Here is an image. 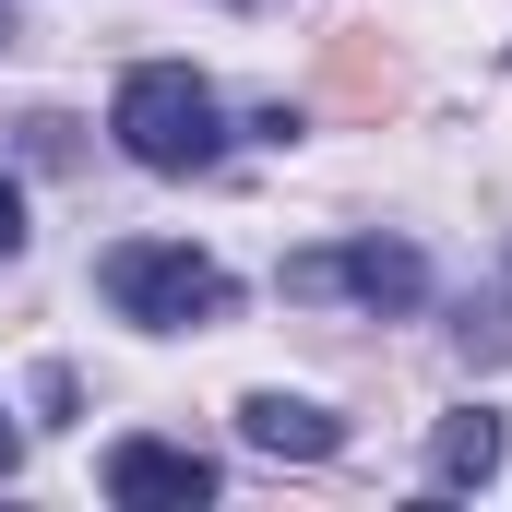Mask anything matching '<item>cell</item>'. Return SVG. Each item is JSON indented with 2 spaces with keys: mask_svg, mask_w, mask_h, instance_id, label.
Instances as JSON below:
<instances>
[{
  "mask_svg": "<svg viewBox=\"0 0 512 512\" xmlns=\"http://www.w3.org/2000/svg\"><path fill=\"white\" fill-rule=\"evenodd\" d=\"M131 167H155V179H191V167H215L227 155V108H215V84L203 72H179V60H143L120 84V108H108Z\"/></svg>",
  "mask_w": 512,
  "mask_h": 512,
  "instance_id": "obj_1",
  "label": "cell"
},
{
  "mask_svg": "<svg viewBox=\"0 0 512 512\" xmlns=\"http://www.w3.org/2000/svg\"><path fill=\"white\" fill-rule=\"evenodd\" d=\"M96 286H108V310L143 322V334H203V322H227V274L191 251V239H120V251L96 262Z\"/></svg>",
  "mask_w": 512,
  "mask_h": 512,
  "instance_id": "obj_2",
  "label": "cell"
},
{
  "mask_svg": "<svg viewBox=\"0 0 512 512\" xmlns=\"http://www.w3.org/2000/svg\"><path fill=\"white\" fill-rule=\"evenodd\" d=\"M286 298H370V310H417V298H429V262L405 251V239L298 251V262H286Z\"/></svg>",
  "mask_w": 512,
  "mask_h": 512,
  "instance_id": "obj_3",
  "label": "cell"
},
{
  "mask_svg": "<svg viewBox=\"0 0 512 512\" xmlns=\"http://www.w3.org/2000/svg\"><path fill=\"white\" fill-rule=\"evenodd\" d=\"M108 501H131V512H191V501H215V465H203L191 441H108Z\"/></svg>",
  "mask_w": 512,
  "mask_h": 512,
  "instance_id": "obj_4",
  "label": "cell"
},
{
  "mask_svg": "<svg viewBox=\"0 0 512 512\" xmlns=\"http://www.w3.org/2000/svg\"><path fill=\"white\" fill-rule=\"evenodd\" d=\"M239 441H251V453H298V465H322L346 429H334L322 405H298V393H251V405H239Z\"/></svg>",
  "mask_w": 512,
  "mask_h": 512,
  "instance_id": "obj_5",
  "label": "cell"
},
{
  "mask_svg": "<svg viewBox=\"0 0 512 512\" xmlns=\"http://www.w3.org/2000/svg\"><path fill=\"white\" fill-rule=\"evenodd\" d=\"M429 477H441V489H489V477H501V417H489V405L441 417V441H429Z\"/></svg>",
  "mask_w": 512,
  "mask_h": 512,
  "instance_id": "obj_6",
  "label": "cell"
},
{
  "mask_svg": "<svg viewBox=\"0 0 512 512\" xmlns=\"http://www.w3.org/2000/svg\"><path fill=\"white\" fill-rule=\"evenodd\" d=\"M24 251V191H12V179H0V262Z\"/></svg>",
  "mask_w": 512,
  "mask_h": 512,
  "instance_id": "obj_7",
  "label": "cell"
},
{
  "mask_svg": "<svg viewBox=\"0 0 512 512\" xmlns=\"http://www.w3.org/2000/svg\"><path fill=\"white\" fill-rule=\"evenodd\" d=\"M0 477H12V417H0Z\"/></svg>",
  "mask_w": 512,
  "mask_h": 512,
  "instance_id": "obj_8",
  "label": "cell"
}]
</instances>
